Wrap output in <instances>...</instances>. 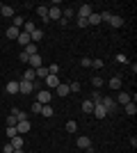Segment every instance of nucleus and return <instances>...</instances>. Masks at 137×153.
<instances>
[{"instance_id": "33", "label": "nucleus", "mask_w": 137, "mask_h": 153, "mask_svg": "<svg viewBox=\"0 0 137 153\" xmlns=\"http://www.w3.org/2000/svg\"><path fill=\"white\" fill-rule=\"evenodd\" d=\"M66 130H69V133H76V130H78V123L76 121H66Z\"/></svg>"}, {"instance_id": "13", "label": "nucleus", "mask_w": 137, "mask_h": 153, "mask_svg": "<svg viewBox=\"0 0 137 153\" xmlns=\"http://www.w3.org/2000/svg\"><path fill=\"white\" fill-rule=\"evenodd\" d=\"M27 64H30L32 69H39V66H44V64H41V55H39V53H37V55H32V57L27 59Z\"/></svg>"}, {"instance_id": "40", "label": "nucleus", "mask_w": 137, "mask_h": 153, "mask_svg": "<svg viewBox=\"0 0 137 153\" xmlns=\"http://www.w3.org/2000/svg\"><path fill=\"white\" fill-rule=\"evenodd\" d=\"M32 112H34V114H39V112H41V103H37V101L32 103Z\"/></svg>"}, {"instance_id": "2", "label": "nucleus", "mask_w": 137, "mask_h": 153, "mask_svg": "<svg viewBox=\"0 0 137 153\" xmlns=\"http://www.w3.org/2000/svg\"><path fill=\"white\" fill-rule=\"evenodd\" d=\"M101 105L105 108V112H107V114L117 110V103H114V98H107V96H103V98H101Z\"/></svg>"}, {"instance_id": "31", "label": "nucleus", "mask_w": 137, "mask_h": 153, "mask_svg": "<svg viewBox=\"0 0 137 153\" xmlns=\"http://www.w3.org/2000/svg\"><path fill=\"white\" fill-rule=\"evenodd\" d=\"M23 80H30V82H34V69H27L25 76H23Z\"/></svg>"}, {"instance_id": "38", "label": "nucleus", "mask_w": 137, "mask_h": 153, "mask_svg": "<svg viewBox=\"0 0 137 153\" xmlns=\"http://www.w3.org/2000/svg\"><path fill=\"white\" fill-rule=\"evenodd\" d=\"M16 123H19V119H16V117H7V126H16Z\"/></svg>"}, {"instance_id": "9", "label": "nucleus", "mask_w": 137, "mask_h": 153, "mask_svg": "<svg viewBox=\"0 0 137 153\" xmlns=\"http://www.w3.org/2000/svg\"><path fill=\"white\" fill-rule=\"evenodd\" d=\"M107 87H110V89H121V76H112L110 80H107Z\"/></svg>"}, {"instance_id": "19", "label": "nucleus", "mask_w": 137, "mask_h": 153, "mask_svg": "<svg viewBox=\"0 0 137 153\" xmlns=\"http://www.w3.org/2000/svg\"><path fill=\"white\" fill-rule=\"evenodd\" d=\"M73 16H76V9H73V7H64V9H62V19H73Z\"/></svg>"}, {"instance_id": "26", "label": "nucleus", "mask_w": 137, "mask_h": 153, "mask_svg": "<svg viewBox=\"0 0 137 153\" xmlns=\"http://www.w3.org/2000/svg\"><path fill=\"white\" fill-rule=\"evenodd\" d=\"M34 30H37V25H34L32 21H27V23H23V32H27V34H32Z\"/></svg>"}, {"instance_id": "32", "label": "nucleus", "mask_w": 137, "mask_h": 153, "mask_svg": "<svg viewBox=\"0 0 137 153\" xmlns=\"http://www.w3.org/2000/svg\"><path fill=\"white\" fill-rule=\"evenodd\" d=\"M14 27H23V16H19V14H16V16H14Z\"/></svg>"}, {"instance_id": "17", "label": "nucleus", "mask_w": 137, "mask_h": 153, "mask_svg": "<svg viewBox=\"0 0 137 153\" xmlns=\"http://www.w3.org/2000/svg\"><path fill=\"white\" fill-rule=\"evenodd\" d=\"M9 144L14 146V151H16V149H23V137H21V135H16V137H12V140H9Z\"/></svg>"}, {"instance_id": "14", "label": "nucleus", "mask_w": 137, "mask_h": 153, "mask_svg": "<svg viewBox=\"0 0 137 153\" xmlns=\"http://www.w3.org/2000/svg\"><path fill=\"white\" fill-rule=\"evenodd\" d=\"M130 101H133V96H130V94H126V91H121V94L117 96V103H121V105H128Z\"/></svg>"}, {"instance_id": "43", "label": "nucleus", "mask_w": 137, "mask_h": 153, "mask_svg": "<svg viewBox=\"0 0 137 153\" xmlns=\"http://www.w3.org/2000/svg\"><path fill=\"white\" fill-rule=\"evenodd\" d=\"M80 64H82V66H91V59L89 57H82V59H80Z\"/></svg>"}, {"instance_id": "36", "label": "nucleus", "mask_w": 137, "mask_h": 153, "mask_svg": "<svg viewBox=\"0 0 137 153\" xmlns=\"http://www.w3.org/2000/svg\"><path fill=\"white\" fill-rule=\"evenodd\" d=\"M57 71H59L57 64H50V66H48V73H50V76H57Z\"/></svg>"}, {"instance_id": "12", "label": "nucleus", "mask_w": 137, "mask_h": 153, "mask_svg": "<svg viewBox=\"0 0 137 153\" xmlns=\"http://www.w3.org/2000/svg\"><path fill=\"white\" fill-rule=\"evenodd\" d=\"M16 41H19V44L23 46V48H25L27 44H32V41H30V34H27V32H19V37H16Z\"/></svg>"}, {"instance_id": "44", "label": "nucleus", "mask_w": 137, "mask_h": 153, "mask_svg": "<svg viewBox=\"0 0 137 153\" xmlns=\"http://www.w3.org/2000/svg\"><path fill=\"white\" fill-rule=\"evenodd\" d=\"M117 62H119V64H126L128 59H126V55H117Z\"/></svg>"}, {"instance_id": "45", "label": "nucleus", "mask_w": 137, "mask_h": 153, "mask_svg": "<svg viewBox=\"0 0 137 153\" xmlns=\"http://www.w3.org/2000/svg\"><path fill=\"white\" fill-rule=\"evenodd\" d=\"M78 27H87V19H78Z\"/></svg>"}, {"instance_id": "22", "label": "nucleus", "mask_w": 137, "mask_h": 153, "mask_svg": "<svg viewBox=\"0 0 137 153\" xmlns=\"http://www.w3.org/2000/svg\"><path fill=\"white\" fill-rule=\"evenodd\" d=\"M19 27H14V25H9V27H7V39H16V37H19Z\"/></svg>"}, {"instance_id": "23", "label": "nucleus", "mask_w": 137, "mask_h": 153, "mask_svg": "<svg viewBox=\"0 0 137 153\" xmlns=\"http://www.w3.org/2000/svg\"><path fill=\"white\" fill-rule=\"evenodd\" d=\"M55 89H57V94H59V96H69V94H71V91H69V85H62V82H59Z\"/></svg>"}, {"instance_id": "24", "label": "nucleus", "mask_w": 137, "mask_h": 153, "mask_svg": "<svg viewBox=\"0 0 137 153\" xmlns=\"http://www.w3.org/2000/svg\"><path fill=\"white\" fill-rule=\"evenodd\" d=\"M98 23H101V16H98V14L94 12V14L89 16V19H87V25H98Z\"/></svg>"}, {"instance_id": "6", "label": "nucleus", "mask_w": 137, "mask_h": 153, "mask_svg": "<svg viewBox=\"0 0 137 153\" xmlns=\"http://www.w3.org/2000/svg\"><path fill=\"white\" fill-rule=\"evenodd\" d=\"M14 16H16L14 7H7V5H2V9H0V19H14Z\"/></svg>"}, {"instance_id": "42", "label": "nucleus", "mask_w": 137, "mask_h": 153, "mask_svg": "<svg viewBox=\"0 0 137 153\" xmlns=\"http://www.w3.org/2000/svg\"><path fill=\"white\" fill-rule=\"evenodd\" d=\"M2 151H5V153H14V146H12V144H9V142H7V144H5V149H2Z\"/></svg>"}, {"instance_id": "41", "label": "nucleus", "mask_w": 137, "mask_h": 153, "mask_svg": "<svg viewBox=\"0 0 137 153\" xmlns=\"http://www.w3.org/2000/svg\"><path fill=\"white\" fill-rule=\"evenodd\" d=\"M91 66H94V69H101V66H103V62H101V59H91Z\"/></svg>"}, {"instance_id": "4", "label": "nucleus", "mask_w": 137, "mask_h": 153, "mask_svg": "<svg viewBox=\"0 0 137 153\" xmlns=\"http://www.w3.org/2000/svg\"><path fill=\"white\" fill-rule=\"evenodd\" d=\"M91 14H94L91 5H80V7H78V19H89Z\"/></svg>"}, {"instance_id": "3", "label": "nucleus", "mask_w": 137, "mask_h": 153, "mask_svg": "<svg viewBox=\"0 0 137 153\" xmlns=\"http://www.w3.org/2000/svg\"><path fill=\"white\" fill-rule=\"evenodd\" d=\"M30 128H32V123L27 121V119H21V121L16 123V133H19V135H25V133H30Z\"/></svg>"}, {"instance_id": "35", "label": "nucleus", "mask_w": 137, "mask_h": 153, "mask_svg": "<svg viewBox=\"0 0 137 153\" xmlns=\"http://www.w3.org/2000/svg\"><path fill=\"white\" fill-rule=\"evenodd\" d=\"M12 114L16 117V119H19V121H21V119H25V114H23V112H21L19 108H12Z\"/></svg>"}, {"instance_id": "1", "label": "nucleus", "mask_w": 137, "mask_h": 153, "mask_svg": "<svg viewBox=\"0 0 137 153\" xmlns=\"http://www.w3.org/2000/svg\"><path fill=\"white\" fill-rule=\"evenodd\" d=\"M34 89V82H30V80H19V94H32Z\"/></svg>"}, {"instance_id": "5", "label": "nucleus", "mask_w": 137, "mask_h": 153, "mask_svg": "<svg viewBox=\"0 0 137 153\" xmlns=\"http://www.w3.org/2000/svg\"><path fill=\"white\" fill-rule=\"evenodd\" d=\"M62 19V7H48V21H59Z\"/></svg>"}, {"instance_id": "11", "label": "nucleus", "mask_w": 137, "mask_h": 153, "mask_svg": "<svg viewBox=\"0 0 137 153\" xmlns=\"http://www.w3.org/2000/svg\"><path fill=\"white\" fill-rule=\"evenodd\" d=\"M5 89H7V94H12V96H14V94H19V80H9Z\"/></svg>"}, {"instance_id": "46", "label": "nucleus", "mask_w": 137, "mask_h": 153, "mask_svg": "<svg viewBox=\"0 0 137 153\" xmlns=\"http://www.w3.org/2000/svg\"><path fill=\"white\" fill-rule=\"evenodd\" d=\"M14 153H23V149H16V151H14Z\"/></svg>"}, {"instance_id": "37", "label": "nucleus", "mask_w": 137, "mask_h": 153, "mask_svg": "<svg viewBox=\"0 0 137 153\" xmlns=\"http://www.w3.org/2000/svg\"><path fill=\"white\" fill-rule=\"evenodd\" d=\"M69 91H80V82H78V80L69 85Z\"/></svg>"}, {"instance_id": "39", "label": "nucleus", "mask_w": 137, "mask_h": 153, "mask_svg": "<svg viewBox=\"0 0 137 153\" xmlns=\"http://www.w3.org/2000/svg\"><path fill=\"white\" fill-rule=\"evenodd\" d=\"M98 16H101V21H107V23H110V19H112L110 12H103V14H98Z\"/></svg>"}, {"instance_id": "20", "label": "nucleus", "mask_w": 137, "mask_h": 153, "mask_svg": "<svg viewBox=\"0 0 137 153\" xmlns=\"http://www.w3.org/2000/svg\"><path fill=\"white\" fill-rule=\"evenodd\" d=\"M46 85L55 89V87H57V85H59V78H57V76H50V73H48V78H46Z\"/></svg>"}, {"instance_id": "29", "label": "nucleus", "mask_w": 137, "mask_h": 153, "mask_svg": "<svg viewBox=\"0 0 137 153\" xmlns=\"http://www.w3.org/2000/svg\"><path fill=\"white\" fill-rule=\"evenodd\" d=\"M91 85H94V89H98V87H103V78L94 76V78H91Z\"/></svg>"}, {"instance_id": "28", "label": "nucleus", "mask_w": 137, "mask_h": 153, "mask_svg": "<svg viewBox=\"0 0 137 153\" xmlns=\"http://www.w3.org/2000/svg\"><path fill=\"white\" fill-rule=\"evenodd\" d=\"M41 117H53V108L50 105H41V112H39Z\"/></svg>"}, {"instance_id": "34", "label": "nucleus", "mask_w": 137, "mask_h": 153, "mask_svg": "<svg viewBox=\"0 0 137 153\" xmlns=\"http://www.w3.org/2000/svg\"><path fill=\"white\" fill-rule=\"evenodd\" d=\"M16 126H7V137H9V140H12V137H16Z\"/></svg>"}, {"instance_id": "21", "label": "nucleus", "mask_w": 137, "mask_h": 153, "mask_svg": "<svg viewBox=\"0 0 137 153\" xmlns=\"http://www.w3.org/2000/svg\"><path fill=\"white\" fill-rule=\"evenodd\" d=\"M23 53H25L27 57H32V55H37V44H27L25 48H23Z\"/></svg>"}, {"instance_id": "7", "label": "nucleus", "mask_w": 137, "mask_h": 153, "mask_svg": "<svg viewBox=\"0 0 137 153\" xmlns=\"http://www.w3.org/2000/svg\"><path fill=\"white\" fill-rule=\"evenodd\" d=\"M50 101H53L50 91H39V96H37V103H41V105H48Z\"/></svg>"}, {"instance_id": "18", "label": "nucleus", "mask_w": 137, "mask_h": 153, "mask_svg": "<svg viewBox=\"0 0 137 153\" xmlns=\"http://www.w3.org/2000/svg\"><path fill=\"white\" fill-rule=\"evenodd\" d=\"M124 108H126V114H128V117H135V114H137V105H135V101H130L128 105H124Z\"/></svg>"}, {"instance_id": "16", "label": "nucleus", "mask_w": 137, "mask_h": 153, "mask_svg": "<svg viewBox=\"0 0 137 153\" xmlns=\"http://www.w3.org/2000/svg\"><path fill=\"white\" fill-rule=\"evenodd\" d=\"M41 37H44V30H41V27H37V30L30 34V41H32V44H37V41H41Z\"/></svg>"}, {"instance_id": "30", "label": "nucleus", "mask_w": 137, "mask_h": 153, "mask_svg": "<svg viewBox=\"0 0 137 153\" xmlns=\"http://www.w3.org/2000/svg\"><path fill=\"white\" fill-rule=\"evenodd\" d=\"M91 110H94V103H91L89 98H87V101L82 103V112H91Z\"/></svg>"}, {"instance_id": "25", "label": "nucleus", "mask_w": 137, "mask_h": 153, "mask_svg": "<svg viewBox=\"0 0 137 153\" xmlns=\"http://www.w3.org/2000/svg\"><path fill=\"white\" fill-rule=\"evenodd\" d=\"M110 25L112 27H121V25H124V19H121V16H112V19H110Z\"/></svg>"}, {"instance_id": "27", "label": "nucleus", "mask_w": 137, "mask_h": 153, "mask_svg": "<svg viewBox=\"0 0 137 153\" xmlns=\"http://www.w3.org/2000/svg\"><path fill=\"white\" fill-rule=\"evenodd\" d=\"M37 14H39V16H41L44 21H48V7H44V5H41V7H37Z\"/></svg>"}, {"instance_id": "8", "label": "nucleus", "mask_w": 137, "mask_h": 153, "mask_svg": "<svg viewBox=\"0 0 137 153\" xmlns=\"http://www.w3.org/2000/svg\"><path fill=\"white\" fill-rule=\"evenodd\" d=\"M78 149H85V151L91 149V140L87 137V135H80V137H78Z\"/></svg>"}, {"instance_id": "10", "label": "nucleus", "mask_w": 137, "mask_h": 153, "mask_svg": "<svg viewBox=\"0 0 137 153\" xmlns=\"http://www.w3.org/2000/svg\"><path fill=\"white\" fill-rule=\"evenodd\" d=\"M91 112H94V117H96V119H105V117H107V112H105V108L101 105V103H98V105H94V110H91Z\"/></svg>"}, {"instance_id": "15", "label": "nucleus", "mask_w": 137, "mask_h": 153, "mask_svg": "<svg viewBox=\"0 0 137 153\" xmlns=\"http://www.w3.org/2000/svg\"><path fill=\"white\" fill-rule=\"evenodd\" d=\"M34 78L46 80V78H48V66H39V69H34Z\"/></svg>"}]
</instances>
